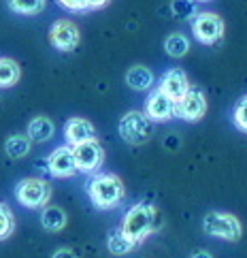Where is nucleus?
<instances>
[{
	"instance_id": "obj_1",
	"label": "nucleus",
	"mask_w": 247,
	"mask_h": 258,
	"mask_svg": "<svg viewBox=\"0 0 247 258\" xmlns=\"http://www.w3.org/2000/svg\"><path fill=\"white\" fill-rule=\"evenodd\" d=\"M160 226H162V218L158 214V209L149 205V203H139V205L128 209L120 230L134 245H139L149 235H153L155 230H160Z\"/></svg>"
},
{
	"instance_id": "obj_2",
	"label": "nucleus",
	"mask_w": 247,
	"mask_h": 258,
	"mask_svg": "<svg viewBox=\"0 0 247 258\" xmlns=\"http://www.w3.org/2000/svg\"><path fill=\"white\" fill-rule=\"evenodd\" d=\"M88 195L98 209H113L124 199V183L113 173H98L88 183Z\"/></svg>"
},
{
	"instance_id": "obj_3",
	"label": "nucleus",
	"mask_w": 247,
	"mask_h": 258,
	"mask_svg": "<svg viewBox=\"0 0 247 258\" xmlns=\"http://www.w3.org/2000/svg\"><path fill=\"white\" fill-rule=\"evenodd\" d=\"M203 230L207 235H211L222 241H239L243 235V226L239 222V218H234L232 214L226 211H209L203 220Z\"/></svg>"
},
{
	"instance_id": "obj_4",
	"label": "nucleus",
	"mask_w": 247,
	"mask_h": 258,
	"mask_svg": "<svg viewBox=\"0 0 247 258\" xmlns=\"http://www.w3.org/2000/svg\"><path fill=\"white\" fill-rule=\"evenodd\" d=\"M15 197L24 207H28V209L45 207L47 201L51 199V183H47L45 179H39V177L22 179L15 188Z\"/></svg>"
},
{
	"instance_id": "obj_5",
	"label": "nucleus",
	"mask_w": 247,
	"mask_h": 258,
	"mask_svg": "<svg viewBox=\"0 0 247 258\" xmlns=\"http://www.w3.org/2000/svg\"><path fill=\"white\" fill-rule=\"evenodd\" d=\"M151 119L141 111H130L120 119V137L130 145H141L151 137Z\"/></svg>"
},
{
	"instance_id": "obj_6",
	"label": "nucleus",
	"mask_w": 247,
	"mask_h": 258,
	"mask_svg": "<svg viewBox=\"0 0 247 258\" xmlns=\"http://www.w3.org/2000/svg\"><path fill=\"white\" fill-rule=\"evenodd\" d=\"M192 32L194 39L203 45H217L224 36V20L215 13H196L192 20Z\"/></svg>"
},
{
	"instance_id": "obj_7",
	"label": "nucleus",
	"mask_w": 247,
	"mask_h": 258,
	"mask_svg": "<svg viewBox=\"0 0 247 258\" xmlns=\"http://www.w3.org/2000/svg\"><path fill=\"white\" fill-rule=\"evenodd\" d=\"M70 150H72V158H75V164H77V171L81 173H94L103 164L105 152H103V145L96 139L84 141L75 147H70Z\"/></svg>"
},
{
	"instance_id": "obj_8",
	"label": "nucleus",
	"mask_w": 247,
	"mask_h": 258,
	"mask_svg": "<svg viewBox=\"0 0 247 258\" xmlns=\"http://www.w3.org/2000/svg\"><path fill=\"white\" fill-rule=\"evenodd\" d=\"M205 111H207V100L198 88H190L186 96L175 105V115L186 119V122H200Z\"/></svg>"
},
{
	"instance_id": "obj_9",
	"label": "nucleus",
	"mask_w": 247,
	"mask_h": 258,
	"mask_svg": "<svg viewBox=\"0 0 247 258\" xmlns=\"http://www.w3.org/2000/svg\"><path fill=\"white\" fill-rule=\"evenodd\" d=\"M79 39V28L68 20H58L49 30V41L58 51H75Z\"/></svg>"
},
{
	"instance_id": "obj_10",
	"label": "nucleus",
	"mask_w": 247,
	"mask_h": 258,
	"mask_svg": "<svg viewBox=\"0 0 247 258\" xmlns=\"http://www.w3.org/2000/svg\"><path fill=\"white\" fill-rule=\"evenodd\" d=\"M145 115H147L151 122H169V119L175 115V103L158 88V90H153L147 98Z\"/></svg>"
},
{
	"instance_id": "obj_11",
	"label": "nucleus",
	"mask_w": 247,
	"mask_h": 258,
	"mask_svg": "<svg viewBox=\"0 0 247 258\" xmlns=\"http://www.w3.org/2000/svg\"><path fill=\"white\" fill-rule=\"evenodd\" d=\"M47 171L53 177H72L77 173V164L75 158H72L70 147L62 145L56 152H51V156L47 158Z\"/></svg>"
},
{
	"instance_id": "obj_12",
	"label": "nucleus",
	"mask_w": 247,
	"mask_h": 258,
	"mask_svg": "<svg viewBox=\"0 0 247 258\" xmlns=\"http://www.w3.org/2000/svg\"><path fill=\"white\" fill-rule=\"evenodd\" d=\"M160 90L173 100V103L177 105L179 100L186 96V92L190 90L186 73L181 71V69H171V71H167V73H164V77H162V81H160Z\"/></svg>"
},
{
	"instance_id": "obj_13",
	"label": "nucleus",
	"mask_w": 247,
	"mask_h": 258,
	"mask_svg": "<svg viewBox=\"0 0 247 258\" xmlns=\"http://www.w3.org/2000/svg\"><path fill=\"white\" fill-rule=\"evenodd\" d=\"M64 137H66V141L75 147L84 141L94 139V126L84 117H72L66 122V126H64Z\"/></svg>"
},
{
	"instance_id": "obj_14",
	"label": "nucleus",
	"mask_w": 247,
	"mask_h": 258,
	"mask_svg": "<svg viewBox=\"0 0 247 258\" xmlns=\"http://www.w3.org/2000/svg\"><path fill=\"white\" fill-rule=\"evenodd\" d=\"M53 122L49 117H45V115H39V117H34L30 119V124H28V139L30 141H36V143H45V141H49L51 137H53Z\"/></svg>"
},
{
	"instance_id": "obj_15",
	"label": "nucleus",
	"mask_w": 247,
	"mask_h": 258,
	"mask_svg": "<svg viewBox=\"0 0 247 258\" xmlns=\"http://www.w3.org/2000/svg\"><path fill=\"white\" fill-rule=\"evenodd\" d=\"M41 224L45 230H49V233H58V230L66 226V211L56 205L45 207L41 214Z\"/></svg>"
},
{
	"instance_id": "obj_16",
	"label": "nucleus",
	"mask_w": 247,
	"mask_h": 258,
	"mask_svg": "<svg viewBox=\"0 0 247 258\" xmlns=\"http://www.w3.org/2000/svg\"><path fill=\"white\" fill-rule=\"evenodd\" d=\"M126 84L130 86L132 90H147L151 88L153 84V75H151V71L147 67H143V64H136V67L132 69H128L126 73Z\"/></svg>"
},
{
	"instance_id": "obj_17",
	"label": "nucleus",
	"mask_w": 247,
	"mask_h": 258,
	"mask_svg": "<svg viewBox=\"0 0 247 258\" xmlns=\"http://www.w3.org/2000/svg\"><path fill=\"white\" fill-rule=\"evenodd\" d=\"M20 64L11 58H0V88H11L20 81Z\"/></svg>"
},
{
	"instance_id": "obj_18",
	"label": "nucleus",
	"mask_w": 247,
	"mask_h": 258,
	"mask_svg": "<svg viewBox=\"0 0 247 258\" xmlns=\"http://www.w3.org/2000/svg\"><path fill=\"white\" fill-rule=\"evenodd\" d=\"M107 247H109V252H111V254H115V256H124V254H128V252H132L136 245L122 233L120 228H117V230H113V233L109 235V239H107Z\"/></svg>"
},
{
	"instance_id": "obj_19",
	"label": "nucleus",
	"mask_w": 247,
	"mask_h": 258,
	"mask_svg": "<svg viewBox=\"0 0 247 258\" xmlns=\"http://www.w3.org/2000/svg\"><path fill=\"white\" fill-rule=\"evenodd\" d=\"M164 49H167V53L173 56V58H184L186 53L190 51V41H188V36L175 32V34L167 36V41H164Z\"/></svg>"
},
{
	"instance_id": "obj_20",
	"label": "nucleus",
	"mask_w": 247,
	"mask_h": 258,
	"mask_svg": "<svg viewBox=\"0 0 247 258\" xmlns=\"http://www.w3.org/2000/svg\"><path fill=\"white\" fill-rule=\"evenodd\" d=\"M5 150L11 158H24L30 152V139L26 135H11L5 143Z\"/></svg>"
},
{
	"instance_id": "obj_21",
	"label": "nucleus",
	"mask_w": 247,
	"mask_h": 258,
	"mask_svg": "<svg viewBox=\"0 0 247 258\" xmlns=\"http://www.w3.org/2000/svg\"><path fill=\"white\" fill-rule=\"evenodd\" d=\"M45 7V0H9V9L22 15H36Z\"/></svg>"
},
{
	"instance_id": "obj_22",
	"label": "nucleus",
	"mask_w": 247,
	"mask_h": 258,
	"mask_svg": "<svg viewBox=\"0 0 247 258\" xmlns=\"http://www.w3.org/2000/svg\"><path fill=\"white\" fill-rule=\"evenodd\" d=\"M15 230V218H13V211L9 209L3 201H0V241H5L13 235Z\"/></svg>"
},
{
	"instance_id": "obj_23",
	"label": "nucleus",
	"mask_w": 247,
	"mask_h": 258,
	"mask_svg": "<svg viewBox=\"0 0 247 258\" xmlns=\"http://www.w3.org/2000/svg\"><path fill=\"white\" fill-rule=\"evenodd\" d=\"M232 124L241 133H247V96H243L232 109Z\"/></svg>"
},
{
	"instance_id": "obj_24",
	"label": "nucleus",
	"mask_w": 247,
	"mask_h": 258,
	"mask_svg": "<svg viewBox=\"0 0 247 258\" xmlns=\"http://www.w3.org/2000/svg\"><path fill=\"white\" fill-rule=\"evenodd\" d=\"M173 11H175V17H179V20H194L196 17L194 0H175Z\"/></svg>"
},
{
	"instance_id": "obj_25",
	"label": "nucleus",
	"mask_w": 247,
	"mask_h": 258,
	"mask_svg": "<svg viewBox=\"0 0 247 258\" xmlns=\"http://www.w3.org/2000/svg\"><path fill=\"white\" fill-rule=\"evenodd\" d=\"M58 3L64 9H68V11H84V9H88L86 0H58Z\"/></svg>"
},
{
	"instance_id": "obj_26",
	"label": "nucleus",
	"mask_w": 247,
	"mask_h": 258,
	"mask_svg": "<svg viewBox=\"0 0 247 258\" xmlns=\"http://www.w3.org/2000/svg\"><path fill=\"white\" fill-rule=\"evenodd\" d=\"M51 258H79L75 252L70 250V247H60V250H56L53 252V256Z\"/></svg>"
},
{
	"instance_id": "obj_27",
	"label": "nucleus",
	"mask_w": 247,
	"mask_h": 258,
	"mask_svg": "<svg viewBox=\"0 0 247 258\" xmlns=\"http://www.w3.org/2000/svg\"><path fill=\"white\" fill-rule=\"evenodd\" d=\"M109 3V0H86V7L88 9H100V7H105Z\"/></svg>"
},
{
	"instance_id": "obj_28",
	"label": "nucleus",
	"mask_w": 247,
	"mask_h": 258,
	"mask_svg": "<svg viewBox=\"0 0 247 258\" xmlns=\"http://www.w3.org/2000/svg\"><path fill=\"white\" fill-rule=\"evenodd\" d=\"M192 258H213V256L209 254V252H205V250H200V252H196V254L192 256Z\"/></svg>"
},
{
	"instance_id": "obj_29",
	"label": "nucleus",
	"mask_w": 247,
	"mask_h": 258,
	"mask_svg": "<svg viewBox=\"0 0 247 258\" xmlns=\"http://www.w3.org/2000/svg\"><path fill=\"white\" fill-rule=\"evenodd\" d=\"M194 3H207V0H194Z\"/></svg>"
}]
</instances>
